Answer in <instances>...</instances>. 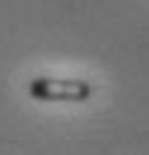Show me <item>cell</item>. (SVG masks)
<instances>
[{
	"mask_svg": "<svg viewBox=\"0 0 149 155\" xmlns=\"http://www.w3.org/2000/svg\"><path fill=\"white\" fill-rule=\"evenodd\" d=\"M27 90L36 101H87L93 96V87L84 78H33Z\"/></svg>",
	"mask_w": 149,
	"mask_h": 155,
	"instance_id": "1",
	"label": "cell"
}]
</instances>
